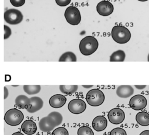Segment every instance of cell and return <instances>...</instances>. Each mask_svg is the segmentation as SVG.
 I'll return each instance as SVG.
<instances>
[{
	"label": "cell",
	"instance_id": "7a4b0ae2",
	"mask_svg": "<svg viewBox=\"0 0 149 135\" xmlns=\"http://www.w3.org/2000/svg\"><path fill=\"white\" fill-rule=\"evenodd\" d=\"M111 36L116 43L125 44L130 40L131 33L127 28L122 25H116L112 29Z\"/></svg>",
	"mask_w": 149,
	"mask_h": 135
},
{
	"label": "cell",
	"instance_id": "836d02e7",
	"mask_svg": "<svg viewBox=\"0 0 149 135\" xmlns=\"http://www.w3.org/2000/svg\"><path fill=\"white\" fill-rule=\"evenodd\" d=\"M83 87L85 88H91L93 87V86H83Z\"/></svg>",
	"mask_w": 149,
	"mask_h": 135
},
{
	"label": "cell",
	"instance_id": "9a60e30c",
	"mask_svg": "<svg viewBox=\"0 0 149 135\" xmlns=\"http://www.w3.org/2000/svg\"><path fill=\"white\" fill-rule=\"evenodd\" d=\"M116 93L121 98H127L133 94L134 90L130 86H120L116 89Z\"/></svg>",
	"mask_w": 149,
	"mask_h": 135
},
{
	"label": "cell",
	"instance_id": "52a82bcc",
	"mask_svg": "<svg viewBox=\"0 0 149 135\" xmlns=\"http://www.w3.org/2000/svg\"><path fill=\"white\" fill-rule=\"evenodd\" d=\"M86 102L81 99L72 100L68 105L69 111L73 114H80L86 111Z\"/></svg>",
	"mask_w": 149,
	"mask_h": 135
},
{
	"label": "cell",
	"instance_id": "4fadbf2b",
	"mask_svg": "<svg viewBox=\"0 0 149 135\" xmlns=\"http://www.w3.org/2000/svg\"><path fill=\"white\" fill-rule=\"evenodd\" d=\"M66 98L61 94H56L49 100V104L53 108H60L66 103Z\"/></svg>",
	"mask_w": 149,
	"mask_h": 135
},
{
	"label": "cell",
	"instance_id": "484cf974",
	"mask_svg": "<svg viewBox=\"0 0 149 135\" xmlns=\"http://www.w3.org/2000/svg\"><path fill=\"white\" fill-rule=\"evenodd\" d=\"M109 135H127L126 131L120 127H116L112 129L109 133Z\"/></svg>",
	"mask_w": 149,
	"mask_h": 135
},
{
	"label": "cell",
	"instance_id": "7c38bea8",
	"mask_svg": "<svg viewBox=\"0 0 149 135\" xmlns=\"http://www.w3.org/2000/svg\"><path fill=\"white\" fill-rule=\"evenodd\" d=\"M31 105L26 109V111L31 113H35L41 109L43 106V101L42 99L38 97H33L30 98Z\"/></svg>",
	"mask_w": 149,
	"mask_h": 135
},
{
	"label": "cell",
	"instance_id": "2e32d148",
	"mask_svg": "<svg viewBox=\"0 0 149 135\" xmlns=\"http://www.w3.org/2000/svg\"><path fill=\"white\" fill-rule=\"evenodd\" d=\"M22 130L28 135L35 134L37 131V126L35 122L31 120H26L24 122L21 126Z\"/></svg>",
	"mask_w": 149,
	"mask_h": 135
},
{
	"label": "cell",
	"instance_id": "9c48e42d",
	"mask_svg": "<svg viewBox=\"0 0 149 135\" xmlns=\"http://www.w3.org/2000/svg\"><path fill=\"white\" fill-rule=\"evenodd\" d=\"M147 104V100L142 95H136L132 97L129 101L130 107L135 111H139L145 108Z\"/></svg>",
	"mask_w": 149,
	"mask_h": 135
},
{
	"label": "cell",
	"instance_id": "8992f818",
	"mask_svg": "<svg viewBox=\"0 0 149 135\" xmlns=\"http://www.w3.org/2000/svg\"><path fill=\"white\" fill-rule=\"evenodd\" d=\"M5 21L10 25H18L22 22L24 16L21 12L17 9H10L4 13Z\"/></svg>",
	"mask_w": 149,
	"mask_h": 135
},
{
	"label": "cell",
	"instance_id": "3957f363",
	"mask_svg": "<svg viewBox=\"0 0 149 135\" xmlns=\"http://www.w3.org/2000/svg\"><path fill=\"white\" fill-rule=\"evenodd\" d=\"M105 99L104 94L99 89H93L90 90L86 95L87 103L92 106H98L101 105Z\"/></svg>",
	"mask_w": 149,
	"mask_h": 135
},
{
	"label": "cell",
	"instance_id": "e0dca14e",
	"mask_svg": "<svg viewBox=\"0 0 149 135\" xmlns=\"http://www.w3.org/2000/svg\"><path fill=\"white\" fill-rule=\"evenodd\" d=\"M15 103L19 108L27 109L31 105V100L26 95H19L16 98Z\"/></svg>",
	"mask_w": 149,
	"mask_h": 135
},
{
	"label": "cell",
	"instance_id": "d4e9b609",
	"mask_svg": "<svg viewBox=\"0 0 149 135\" xmlns=\"http://www.w3.org/2000/svg\"><path fill=\"white\" fill-rule=\"evenodd\" d=\"M52 135H69L68 130L63 127H59L56 128L52 132Z\"/></svg>",
	"mask_w": 149,
	"mask_h": 135
},
{
	"label": "cell",
	"instance_id": "4316f807",
	"mask_svg": "<svg viewBox=\"0 0 149 135\" xmlns=\"http://www.w3.org/2000/svg\"><path fill=\"white\" fill-rule=\"evenodd\" d=\"M10 3L15 7H20L25 4V0H10Z\"/></svg>",
	"mask_w": 149,
	"mask_h": 135
},
{
	"label": "cell",
	"instance_id": "f1b7e54d",
	"mask_svg": "<svg viewBox=\"0 0 149 135\" xmlns=\"http://www.w3.org/2000/svg\"><path fill=\"white\" fill-rule=\"evenodd\" d=\"M56 4L60 7H65L68 6L71 0H55Z\"/></svg>",
	"mask_w": 149,
	"mask_h": 135
},
{
	"label": "cell",
	"instance_id": "7402d4cb",
	"mask_svg": "<svg viewBox=\"0 0 149 135\" xmlns=\"http://www.w3.org/2000/svg\"><path fill=\"white\" fill-rule=\"evenodd\" d=\"M24 91L28 95H34L39 93L41 90L40 86H24Z\"/></svg>",
	"mask_w": 149,
	"mask_h": 135
},
{
	"label": "cell",
	"instance_id": "e575fe53",
	"mask_svg": "<svg viewBox=\"0 0 149 135\" xmlns=\"http://www.w3.org/2000/svg\"><path fill=\"white\" fill-rule=\"evenodd\" d=\"M138 1H141V2H146V1H148V0H138Z\"/></svg>",
	"mask_w": 149,
	"mask_h": 135
},
{
	"label": "cell",
	"instance_id": "4dcf8cb0",
	"mask_svg": "<svg viewBox=\"0 0 149 135\" xmlns=\"http://www.w3.org/2000/svg\"><path fill=\"white\" fill-rule=\"evenodd\" d=\"M134 87L138 90H143L146 87V86H134Z\"/></svg>",
	"mask_w": 149,
	"mask_h": 135
},
{
	"label": "cell",
	"instance_id": "277c9868",
	"mask_svg": "<svg viewBox=\"0 0 149 135\" xmlns=\"http://www.w3.org/2000/svg\"><path fill=\"white\" fill-rule=\"evenodd\" d=\"M24 113L19 109L13 108L8 110L5 114V122L9 125L15 126L19 125L24 120Z\"/></svg>",
	"mask_w": 149,
	"mask_h": 135
},
{
	"label": "cell",
	"instance_id": "ba28073f",
	"mask_svg": "<svg viewBox=\"0 0 149 135\" xmlns=\"http://www.w3.org/2000/svg\"><path fill=\"white\" fill-rule=\"evenodd\" d=\"M108 118L111 123L118 125L122 123L125 119L124 111L119 108H115L111 109L108 114Z\"/></svg>",
	"mask_w": 149,
	"mask_h": 135
},
{
	"label": "cell",
	"instance_id": "603a6c76",
	"mask_svg": "<svg viewBox=\"0 0 149 135\" xmlns=\"http://www.w3.org/2000/svg\"><path fill=\"white\" fill-rule=\"evenodd\" d=\"M47 116H49L53 120L56 126L60 125L63 122V116L61 114L58 112H52L50 113Z\"/></svg>",
	"mask_w": 149,
	"mask_h": 135
},
{
	"label": "cell",
	"instance_id": "1f68e13d",
	"mask_svg": "<svg viewBox=\"0 0 149 135\" xmlns=\"http://www.w3.org/2000/svg\"><path fill=\"white\" fill-rule=\"evenodd\" d=\"M139 135H149V130H144Z\"/></svg>",
	"mask_w": 149,
	"mask_h": 135
},
{
	"label": "cell",
	"instance_id": "5bb4252c",
	"mask_svg": "<svg viewBox=\"0 0 149 135\" xmlns=\"http://www.w3.org/2000/svg\"><path fill=\"white\" fill-rule=\"evenodd\" d=\"M108 122L107 119L102 116H98L93 120L92 125L93 128L97 132L104 130L107 126Z\"/></svg>",
	"mask_w": 149,
	"mask_h": 135
},
{
	"label": "cell",
	"instance_id": "83f0119b",
	"mask_svg": "<svg viewBox=\"0 0 149 135\" xmlns=\"http://www.w3.org/2000/svg\"><path fill=\"white\" fill-rule=\"evenodd\" d=\"M4 39H8L11 34H12V31L10 27H8L7 25L4 26Z\"/></svg>",
	"mask_w": 149,
	"mask_h": 135
},
{
	"label": "cell",
	"instance_id": "5b68a950",
	"mask_svg": "<svg viewBox=\"0 0 149 135\" xmlns=\"http://www.w3.org/2000/svg\"><path fill=\"white\" fill-rule=\"evenodd\" d=\"M67 22L71 25H77L81 21V15L79 10L74 6L68 7L64 13Z\"/></svg>",
	"mask_w": 149,
	"mask_h": 135
},
{
	"label": "cell",
	"instance_id": "d6a6232c",
	"mask_svg": "<svg viewBox=\"0 0 149 135\" xmlns=\"http://www.w3.org/2000/svg\"><path fill=\"white\" fill-rule=\"evenodd\" d=\"M12 135H24V134L23 133H22L21 132H15V133H13Z\"/></svg>",
	"mask_w": 149,
	"mask_h": 135
},
{
	"label": "cell",
	"instance_id": "f546056e",
	"mask_svg": "<svg viewBox=\"0 0 149 135\" xmlns=\"http://www.w3.org/2000/svg\"><path fill=\"white\" fill-rule=\"evenodd\" d=\"M4 99L6 100L8 98V95H9V91H8V88L6 87H4Z\"/></svg>",
	"mask_w": 149,
	"mask_h": 135
},
{
	"label": "cell",
	"instance_id": "d6986e66",
	"mask_svg": "<svg viewBox=\"0 0 149 135\" xmlns=\"http://www.w3.org/2000/svg\"><path fill=\"white\" fill-rule=\"evenodd\" d=\"M126 54L123 50H118L114 51L110 56V61H123Z\"/></svg>",
	"mask_w": 149,
	"mask_h": 135
},
{
	"label": "cell",
	"instance_id": "ffe728a7",
	"mask_svg": "<svg viewBox=\"0 0 149 135\" xmlns=\"http://www.w3.org/2000/svg\"><path fill=\"white\" fill-rule=\"evenodd\" d=\"M60 91L67 95H71L78 90L77 86H60Z\"/></svg>",
	"mask_w": 149,
	"mask_h": 135
},
{
	"label": "cell",
	"instance_id": "30bf717a",
	"mask_svg": "<svg viewBox=\"0 0 149 135\" xmlns=\"http://www.w3.org/2000/svg\"><path fill=\"white\" fill-rule=\"evenodd\" d=\"M114 10L113 4L108 1L100 2L97 6V11L101 16L108 17L111 15Z\"/></svg>",
	"mask_w": 149,
	"mask_h": 135
},
{
	"label": "cell",
	"instance_id": "ac0fdd59",
	"mask_svg": "<svg viewBox=\"0 0 149 135\" xmlns=\"http://www.w3.org/2000/svg\"><path fill=\"white\" fill-rule=\"evenodd\" d=\"M137 122L141 126H147L149 125V113L146 112H139L136 116Z\"/></svg>",
	"mask_w": 149,
	"mask_h": 135
},
{
	"label": "cell",
	"instance_id": "6da1fadb",
	"mask_svg": "<svg viewBox=\"0 0 149 135\" xmlns=\"http://www.w3.org/2000/svg\"><path fill=\"white\" fill-rule=\"evenodd\" d=\"M98 45V42L95 38L92 36H88L80 41L79 49L82 54L90 56L96 51Z\"/></svg>",
	"mask_w": 149,
	"mask_h": 135
},
{
	"label": "cell",
	"instance_id": "8fae6325",
	"mask_svg": "<svg viewBox=\"0 0 149 135\" xmlns=\"http://www.w3.org/2000/svg\"><path fill=\"white\" fill-rule=\"evenodd\" d=\"M39 127L40 130L43 132H49L56 127L53 120L49 116L42 118L39 122Z\"/></svg>",
	"mask_w": 149,
	"mask_h": 135
},
{
	"label": "cell",
	"instance_id": "d590c367",
	"mask_svg": "<svg viewBox=\"0 0 149 135\" xmlns=\"http://www.w3.org/2000/svg\"><path fill=\"white\" fill-rule=\"evenodd\" d=\"M147 60H148V61H149V53H148V55L147 57Z\"/></svg>",
	"mask_w": 149,
	"mask_h": 135
},
{
	"label": "cell",
	"instance_id": "44dd1931",
	"mask_svg": "<svg viewBox=\"0 0 149 135\" xmlns=\"http://www.w3.org/2000/svg\"><path fill=\"white\" fill-rule=\"evenodd\" d=\"M58 61H77V57L76 54L71 51H67L64 53L59 58Z\"/></svg>",
	"mask_w": 149,
	"mask_h": 135
},
{
	"label": "cell",
	"instance_id": "cb8c5ba5",
	"mask_svg": "<svg viewBox=\"0 0 149 135\" xmlns=\"http://www.w3.org/2000/svg\"><path fill=\"white\" fill-rule=\"evenodd\" d=\"M77 135H94V134L90 127L81 126L77 131Z\"/></svg>",
	"mask_w": 149,
	"mask_h": 135
}]
</instances>
